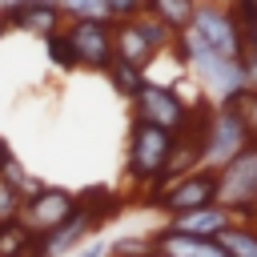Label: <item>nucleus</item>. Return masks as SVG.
<instances>
[{
  "label": "nucleus",
  "instance_id": "obj_1",
  "mask_svg": "<svg viewBox=\"0 0 257 257\" xmlns=\"http://www.w3.org/2000/svg\"><path fill=\"white\" fill-rule=\"evenodd\" d=\"M181 56L201 72V80L213 88V96H221L225 104L237 96V92H245V72H241V60H225V56H213L189 28L181 32Z\"/></svg>",
  "mask_w": 257,
  "mask_h": 257
},
{
  "label": "nucleus",
  "instance_id": "obj_2",
  "mask_svg": "<svg viewBox=\"0 0 257 257\" xmlns=\"http://www.w3.org/2000/svg\"><path fill=\"white\" fill-rule=\"evenodd\" d=\"M169 149H173V133L137 116V124H133V145H128V173H133L137 181H157L161 169H165Z\"/></svg>",
  "mask_w": 257,
  "mask_h": 257
},
{
  "label": "nucleus",
  "instance_id": "obj_3",
  "mask_svg": "<svg viewBox=\"0 0 257 257\" xmlns=\"http://www.w3.org/2000/svg\"><path fill=\"white\" fill-rule=\"evenodd\" d=\"M213 56H225V60H241V24L221 12V8H193V20L185 24Z\"/></svg>",
  "mask_w": 257,
  "mask_h": 257
},
{
  "label": "nucleus",
  "instance_id": "obj_4",
  "mask_svg": "<svg viewBox=\"0 0 257 257\" xmlns=\"http://www.w3.org/2000/svg\"><path fill=\"white\" fill-rule=\"evenodd\" d=\"M241 149H249V128L241 124V116L221 104V112L209 116V133H205V149H201V161L209 169H225Z\"/></svg>",
  "mask_w": 257,
  "mask_h": 257
},
{
  "label": "nucleus",
  "instance_id": "obj_5",
  "mask_svg": "<svg viewBox=\"0 0 257 257\" xmlns=\"http://www.w3.org/2000/svg\"><path fill=\"white\" fill-rule=\"evenodd\" d=\"M217 201L225 209H241V213L253 209V201H257V145L241 149L225 165V173L217 177Z\"/></svg>",
  "mask_w": 257,
  "mask_h": 257
},
{
  "label": "nucleus",
  "instance_id": "obj_6",
  "mask_svg": "<svg viewBox=\"0 0 257 257\" xmlns=\"http://www.w3.org/2000/svg\"><path fill=\"white\" fill-rule=\"evenodd\" d=\"M213 201H217V173H209V169L205 173H185V177L169 181L165 197H157V205L165 213H173V217L193 213V209H205Z\"/></svg>",
  "mask_w": 257,
  "mask_h": 257
},
{
  "label": "nucleus",
  "instance_id": "obj_7",
  "mask_svg": "<svg viewBox=\"0 0 257 257\" xmlns=\"http://www.w3.org/2000/svg\"><path fill=\"white\" fill-rule=\"evenodd\" d=\"M72 209H76V201H72V193H64V189H40L36 197H28V201L20 205L24 229H28L32 237H44V233H52L56 225H64V217H72Z\"/></svg>",
  "mask_w": 257,
  "mask_h": 257
},
{
  "label": "nucleus",
  "instance_id": "obj_8",
  "mask_svg": "<svg viewBox=\"0 0 257 257\" xmlns=\"http://www.w3.org/2000/svg\"><path fill=\"white\" fill-rule=\"evenodd\" d=\"M64 40H68L76 64L108 68V64L116 60V56H112V32H108V24H100V20H76Z\"/></svg>",
  "mask_w": 257,
  "mask_h": 257
},
{
  "label": "nucleus",
  "instance_id": "obj_9",
  "mask_svg": "<svg viewBox=\"0 0 257 257\" xmlns=\"http://www.w3.org/2000/svg\"><path fill=\"white\" fill-rule=\"evenodd\" d=\"M137 104H141V120H149V124H161V128H169V133H177V128L185 124V104H181V96H177L173 88L145 84V88L137 92Z\"/></svg>",
  "mask_w": 257,
  "mask_h": 257
},
{
  "label": "nucleus",
  "instance_id": "obj_10",
  "mask_svg": "<svg viewBox=\"0 0 257 257\" xmlns=\"http://www.w3.org/2000/svg\"><path fill=\"white\" fill-rule=\"evenodd\" d=\"M233 221H229V209L221 205H205V209H193V213H181L173 217L169 233H181V237H197V241H213L217 233H225Z\"/></svg>",
  "mask_w": 257,
  "mask_h": 257
},
{
  "label": "nucleus",
  "instance_id": "obj_11",
  "mask_svg": "<svg viewBox=\"0 0 257 257\" xmlns=\"http://www.w3.org/2000/svg\"><path fill=\"white\" fill-rule=\"evenodd\" d=\"M88 225H92V209H88V205H76L72 217H64V225H56L52 233L40 237V253H44V257H60V253H68V249L88 233Z\"/></svg>",
  "mask_w": 257,
  "mask_h": 257
},
{
  "label": "nucleus",
  "instance_id": "obj_12",
  "mask_svg": "<svg viewBox=\"0 0 257 257\" xmlns=\"http://www.w3.org/2000/svg\"><path fill=\"white\" fill-rule=\"evenodd\" d=\"M56 20H60V8L56 4H44V0H24L20 8L4 12V24H16L24 32H40L44 40L56 36Z\"/></svg>",
  "mask_w": 257,
  "mask_h": 257
},
{
  "label": "nucleus",
  "instance_id": "obj_13",
  "mask_svg": "<svg viewBox=\"0 0 257 257\" xmlns=\"http://www.w3.org/2000/svg\"><path fill=\"white\" fill-rule=\"evenodd\" d=\"M157 249H161V257H225L217 249V241H197V237H181V233H161Z\"/></svg>",
  "mask_w": 257,
  "mask_h": 257
},
{
  "label": "nucleus",
  "instance_id": "obj_14",
  "mask_svg": "<svg viewBox=\"0 0 257 257\" xmlns=\"http://www.w3.org/2000/svg\"><path fill=\"white\" fill-rule=\"evenodd\" d=\"M116 52H120V60H124V64H133V68H141V64L153 56V48L141 40V32H137L133 24H128V28H120V32L112 36V56H116Z\"/></svg>",
  "mask_w": 257,
  "mask_h": 257
},
{
  "label": "nucleus",
  "instance_id": "obj_15",
  "mask_svg": "<svg viewBox=\"0 0 257 257\" xmlns=\"http://www.w3.org/2000/svg\"><path fill=\"white\" fill-rule=\"evenodd\" d=\"M217 241V249L225 253V257H257V233H249V229H225V233H217L213 237Z\"/></svg>",
  "mask_w": 257,
  "mask_h": 257
},
{
  "label": "nucleus",
  "instance_id": "obj_16",
  "mask_svg": "<svg viewBox=\"0 0 257 257\" xmlns=\"http://www.w3.org/2000/svg\"><path fill=\"white\" fill-rule=\"evenodd\" d=\"M149 8H153V20H161L165 28L169 24L185 28L193 20V0H149Z\"/></svg>",
  "mask_w": 257,
  "mask_h": 257
},
{
  "label": "nucleus",
  "instance_id": "obj_17",
  "mask_svg": "<svg viewBox=\"0 0 257 257\" xmlns=\"http://www.w3.org/2000/svg\"><path fill=\"white\" fill-rule=\"evenodd\" d=\"M28 245H32V233H28L20 221L0 225V257H20Z\"/></svg>",
  "mask_w": 257,
  "mask_h": 257
},
{
  "label": "nucleus",
  "instance_id": "obj_18",
  "mask_svg": "<svg viewBox=\"0 0 257 257\" xmlns=\"http://www.w3.org/2000/svg\"><path fill=\"white\" fill-rule=\"evenodd\" d=\"M108 76H112L116 92H124V96H137V92L145 88L141 68H133V64H124V60H112V64H108Z\"/></svg>",
  "mask_w": 257,
  "mask_h": 257
},
{
  "label": "nucleus",
  "instance_id": "obj_19",
  "mask_svg": "<svg viewBox=\"0 0 257 257\" xmlns=\"http://www.w3.org/2000/svg\"><path fill=\"white\" fill-rule=\"evenodd\" d=\"M56 8H64L68 16H76V20H108V4L104 0H60Z\"/></svg>",
  "mask_w": 257,
  "mask_h": 257
},
{
  "label": "nucleus",
  "instance_id": "obj_20",
  "mask_svg": "<svg viewBox=\"0 0 257 257\" xmlns=\"http://www.w3.org/2000/svg\"><path fill=\"white\" fill-rule=\"evenodd\" d=\"M20 205H24V197H20V189H12L8 181H0V225H8V221H16V217H20Z\"/></svg>",
  "mask_w": 257,
  "mask_h": 257
},
{
  "label": "nucleus",
  "instance_id": "obj_21",
  "mask_svg": "<svg viewBox=\"0 0 257 257\" xmlns=\"http://www.w3.org/2000/svg\"><path fill=\"white\" fill-rule=\"evenodd\" d=\"M133 28H137V32H141V40H145V44H149V48H153V52H157V48H161V44H165V40H169V28H165V24H161V20H153V16H145V20H137V24H133Z\"/></svg>",
  "mask_w": 257,
  "mask_h": 257
},
{
  "label": "nucleus",
  "instance_id": "obj_22",
  "mask_svg": "<svg viewBox=\"0 0 257 257\" xmlns=\"http://www.w3.org/2000/svg\"><path fill=\"white\" fill-rule=\"evenodd\" d=\"M48 56H52V64H60V68H76V56H72V48H68L64 36H48Z\"/></svg>",
  "mask_w": 257,
  "mask_h": 257
},
{
  "label": "nucleus",
  "instance_id": "obj_23",
  "mask_svg": "<svg viewBox=\"0 0 257 257\" xmlns=\"http://www.w3.org/2000/svg\"><path fill=\"white\" fill-rule=\"evenodd\" d=\"M108 4V16H137L141 12V0H104Z\"/></svg>",
  "mask_w": 257,
  "mask_h": 257
},
{
  "label": "nucleus",
  "instance_id": "obj_24",
  "mask_svg": "<svg viewBox=\"0 0 257 257\" xmlns=\"http://www.w3.org/2000/svg\"><path fill=\"white\" fill-rule=\"evenodd\" d=\"M241 72H245V84H257V52H253V56L241 64Z\"/></svg>",
  "mask_w": 257,
  "mask_h": 257
},
{
  "label": "nucleus",
  "instance_id": "obj_25",
  "mask_svg": "<svg viewBox=\"0 0 257 257\" xmlns=\"http://www.w3.org/2000/svg\"><path fill=\"white\" fill-rule=\"evenodd\" d=\"M108 253V245L104 241H96V245H84V257H104Z\"/></svg>",
  "mask_w": 257,
  "mask_h": 257
},
{
  "label": "nucleus",
  "instance_id": "obj_26",
  "mask_svg": "<svg viewBox=\"0 0 257 257\" xmlns=\"http://www.w3.org/2000/svg\"><path fill=\"white\" fill-rule=\"evenodd\" d=\"M8 161H12V149H8V141L0 137V173H4V165H8Z\"/></svg>",
  "mask_w": 257,
  "mask_h": 257
},
{
  "label": "nucleus",
  "instance_id": "obj_27",
  "mask_svg": "<svg viewBox=\"0 0 257 257\" xmlns=\"http://www.w3.org/2000/svg\"><path fill=\"white\" fill-rule=\"evenodd\" d=\"M0 4H4V12H12V8H20L24 0H0Z\"/></svg>",
  "mask_w": 257,
  "mask_h": 257
},
{
  "label": "nucleus",
  "instance_id": "obj_28",
  "mask_svg": "<svg viewBox=\"0 0 257 257\" xmlns=\"http://www.w3.org/2000/svg\"><path fill=\"white\" fill-rule=\"evenodd\" d=\"M245 4H249V8H253V12H257V0H245Z\"/></svg>",
  "mask_w": 257,
  "mask_h": 257
},
{
  "label": "nucleus",
  "instance_id": "obj_29",
  "mask_svg": "<svg viewBox=\"0 0 257 257\" xmlns=\"http://www.w3.org/2000/svg\"><path fill=\"white\" fill-rule=\"evenodd\" d=\"M0 32H4V20H0Z\"/></svg>",
  "mask_w": 257,
  "mask_h": 257
}]
</instances>
